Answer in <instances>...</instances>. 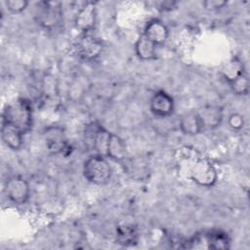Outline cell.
Wrapping results in <instances>:
<instances>
[{
	"label": "cell",
	"instance_id": "cb8c5ba5",
	"mask_svg": "<svg viewBox=\"0 0 250 250\" xmlns=\"http://www.w3.org/2000/svg\"><path fill=\"white\" fill-rule=\"evenodd\" d=\"M156 6L158 7L157 9L162 12H170V11L177 9L178 2H176V1H161V2L156 3Z\"/></svg>",
	"mask_w": 250,
	"mask_h": 250
},
{
	"label": "cell",
	"instance_id": "5b68a950",
	"mask_svg": "<svg viewBox=\"0 0 250 250\" xmlns=\"http://www.w3.org/2000/svg\"><path fill=\"white\" fill-rule=\"evenodd\" d=\"M43 135L45 146L51 154H62L66 156L71 153V146L67 143L62 127L50 126L46 128Z\"/></svg>",
	"mask_w": 250,
	"mask_h": 250
},
{
	"label": "cell",
	"instance_id": "7402d4cb",
	"mask_svg": "<svg viewBox=\"0 0 250 250\" xmlns=\"http://www.w3.org/2000/svg\"><path fill=\"white\" fill-rule=\"evenodd\" d=\"M228 124L233 131H239L244 126V118L240 113H231L228 118Z\"/></svg>",
	"mask_w": 250,
	"mask_h": 250
},
{
	"label": "cell",
	"instance_id": "d6986e66",
	"mask_svg": "<svg viewBox=\"0 0 250 250\" xmlns=\"http://www.w3.org/2000/svg\"><path fill=\"white\" fill-rule=\"evenodd\" d=\"M102 126L103 125H101L97 121H92L85 126L83 131V140L88 148L94 149L96 139Z\"/></svg>",
	"mask_w": 250,
	"mask_h": 250
},
{
	"label": "cell",
	"instance_id": "8fae6325",
	"mask_svg": "<svg viewBox=\"0 0 250 250\" xmlns=\"http://www.w3.org/2000/svg\"><path fill=\"white\" fill-rule=\"evenodd\" d=\"M143 34L156 47L163 46L169 37L167 25L158 19H152L146 24Z\"/></svg>",
	"mask_w": 250,
	"mask_h": 250
},
{
	"label": "cell",
	"instance_id": "e0dca14e",
	"mask_svg": "<svg viewBox=\"0 0 250 250\" xmlns=\"http://www.w3.org/2000/svg\"><path fill=\"white\" fill-rule=\"evenodd\" d=\"M244 73H246L245 65L243 62L236 56L230 58L223 64L221 68V75L228 84H230Z\"/></svg>",
	"mask_w": 250,
	"mask_h": 250
},
{
	"label": "cell",
	"instance_id": "7c38bea8",
	"mask_svg": "<svg viewBox=\"0 0 250 250\" xmlns=\"http://www.w3.org/2000/svg\"><path fill=\"white\" fill-rule=\"evenodd\" d=\"M23 136L24 134L20 129L9 122L2 120L1 138L7 147L12 150L21 149L23 145Z\"/></svg>",
	"mask_w": 250,
	"mask_h": 250
},
{
	"label": "cell",
	"instance_id": "277c9868",
	"mask_svg": "<svg viewBox=\"0 0 250 250\" xmlns=\"http://www.w3.org/2000/svg\"><path fill=\"white\" fill-rule=\"evenodd\" d=\"M112 175L111 166L105 156L96 153L89 156L83 164V176L93 185L107 184Z\"/></svg>",
	"mask_w": 250,
	"mask_h": 250
},
{
	"label": "cell",
	"instance_id": "44dd1931",
	"mask_svg": "<svg viewBox=\"0 0 250 250\" xmlns=\"http://www.w3.org/2000/svg\"><path fill=\"white\" fill-rule=\"evenodd\" d=\"M28 1L26 0H7L5 1V6L11 14H21L28 6Z\"/></svg>",
	"mask_w": 250,
	"mask_h": 250
},
{
	"label": "cell",
	"instance_id": "9c48e42d",
	"mask_svg": "<svg viewBox=\"0 0 250 250\" xmlns=\"http://www.w3.org/2000/svg\"><path fill=\"white\" fill-rule=\"evenodd\" d=\"M149 109L155 117L167 118L174 113V99L166 91L158 90L152 94L149 100Z\"/></svg>",
	"mask_w": 250,
	"mask_h": 250
},
{
	"label": "cell",
	"instance_id": "7a4b0ae2",
	"mask_svg": "<svg viewBox=\"0 0 250 250\" xmlns=\"http://www.w3.org/2000/svg\"><path fill=\"white\" fill-rule=\"evenodd\" d=\"M2 120L9 122L24 135L33 127V108L31 102L26 98H19L9 104L2 113Z\"/></svg>",
	"mask_w": 250,
	"mask_h": 250
},
{
	"label": "cell",
	"instance_id": "5bb4252c",
	"mask_svg": "<svg viewBox=\"0 0 250 250\" xmlns=\"http://www.w3.org/2000/svg\"><path fill=\"white\" fill-rule=\"evenodd\" d=\"M202 121L204 130H213L219 127L223 121V109L218 105H206L197 110Z\"/></svg>",
	"mask_w": 250,
	"mask_h": 250
},
{
	"label": "cell",
	"instance_id": "6da1fadb",
	"mask_svg": "<svg viewBox=\"0 0 250 250\" xmlns=\"http://www.w3.org/2000/svg\"><path fill=\"white\" fill-rule=\"evenodd\" d=\"M180 157V164L187 177L199 187L212 188L218 181V172L215 166L205 157L196 154V150L190 149Z\"/></svg>",
	"mask_w": 250,
	"mask_h": 250
},
{
	"label": "cell",
	"instance_id": "603a6c76",
	"mask_svg": "<svg viewBox=\"0 0 250 250\" xmlns=\"http://www.w3.org/2000/svg\"><path fill=\"white\" fill-rule=\"evenodd\" d=\"M227 0H206L202 3V6L205 10L210 12H215L218 10H221L222 8H225L228 5Z\"/></svg>",
	"mask_w": 250,
	"mask_h": 250
},
{
	"label": "cell",
	"instance_id": "30bf717a",
	"mask_svg": "<svg viewBox=\"0 0 250 250\" xmlns=\"http://www.w3.org/2000/svg\"><path fill=\"white\" fill-rule=\"evenodd\" d=\"M97 22L96 3L86 2L77 11L74 18L75 27L82 33H91L94 31Z\"/></svg>",
	"mask_w": 250,
	"mask_h": 250
},
{
	"label": "cell",
	"instance_id": "ffe728a7",
	"mask_svg": "<svg viewBox=\"0 0 250 250\" xmlns=\"http://www.w3.org/2000/svg\"><path fill=\"white\" fill-rule=\"evenodd\" d=\"M230 90L232 93L236 96H247L249 93V78L247 73H244L237 79H235L233 82L229 84Z\"/></svg>",
	"mask_w": 250,
	"mask_h": 250
},
{
	"label": "cell",
	"instance_id": "4fadbf2b",
	"mask_svg": "<svg viewBox=\"0 0 250 250\" xmlns=\"http://www.w3.org/2000/svg\"><path fill=\"white\" fill-rule=\"evenodd\" d=\"M181 132L186 136H196L204 131L200 116L196 111L191 110L183 114L179 121Z\"/></svg>",
	"mask_w": 250,
	"mask_h": 250
},
{
	"label": "cell",
	"instance_id": "9a60e30c",
	"mask_svg": "<svg viewBox=\"0 0 250 250\" xmlns=\"http://www.w3.org/2000/svg\"><path fill=\"white\" fill-rule=\"evenodd\" d=\"M127 149L124 141L116 134L109 133L105 148V157L113 161L121 162L126 158Z\"/></svg>",
	"mask_w": 250,
	"mask_h": 250
},
{
	"label": "cell",
	"instance_id": "3957f363",
	"mask_svg": "<svg viewBox=\"0 0 250 250\" xmlns=\"http://www.w3.org/2000/svg\"><path fill=\"white\" fill-rule=\"evenodd\" d=\"M184 243L185 244L182 246V248H207L213 250H223L229 249L230 247L231 239L226 231L218 229H213L198 232Z\"/></svg>",
	"mask_w": 250,
	"mask_h": 250
},
{
	"label": "cell",
	"instance_id": "2e32d148",
	"mask_svg": "<svg viewBox=\"0 0 250 250\" xmlns=\"http://www.w3.org/2000/svg\"><path fill=\"white\" fill-rule=\"evenodd\" d=\"M140 237L139 229L137 226L132 224L120 225L115 230L116 242L122 246H135Z\"/></svg>",
	"mask_w": 250,
	"mask_h": 250
},
{
	"label": "cell",
	"instance_id": "ba28073f",
	"mask_svg": "<svg viewBox=\"0 0 250 250\" xmlns=\"http://www.w3.org/2000/svg\"><path fill=\"white\" fill-rule=\"evenodd\" d=\"M76 52L85 61H95L104 50L102 41L91 33H82L76 42Z\"/></svg>",
	"mask_w": 250,
	"mask_h": 250
},
{
	"label": "cell",
	"instance_id": "ac0fdd59",
	"mask_svg": "<svg viewBox=\"0 0 250 250\" xmlns=\"http://www.w3.org/2000/svg\"><path fill=\"white\" fill-rule=\"evenodd\" d=\"M156 48L157 47L143 33L139 36L135 43V53L137 57L145 62L153 61L157 58Z\"/></svg>",
	"mask_w": 250,
	"mask_h": 250
},
{
	"label": "cell",
	"instance_id": "8992f818",
	"mask_svg": "<svg viewBox=\"0 0 250 250\" xmlns=\"http://www.w3.org/2000/svg\"><path fill=\"white\" fill-rule=\"evenodd\" d=\"M5 191L10 201L16 205H24L30 198L29 184L20 175H14L6 181Z\"/></svg>",
	"mask_w": 250,
	"mask_h": 250
},
{
	"label": "cell",
	"instance_id": "52a82bcc",
	"mask_svg": "<svg viewBox=\"0 0 250 250\" xmlns=\"http://www.w3.org/2000/svg\"><path fill=\"white\" fill-rule=\"evenodd\" d=\"M62 10L60 2H41L36 13L37 23L46 29L56 27L62 21Z\"/></svg>",
	"mask_w": 250,
	"mask_h": 250
}]
</instances>
